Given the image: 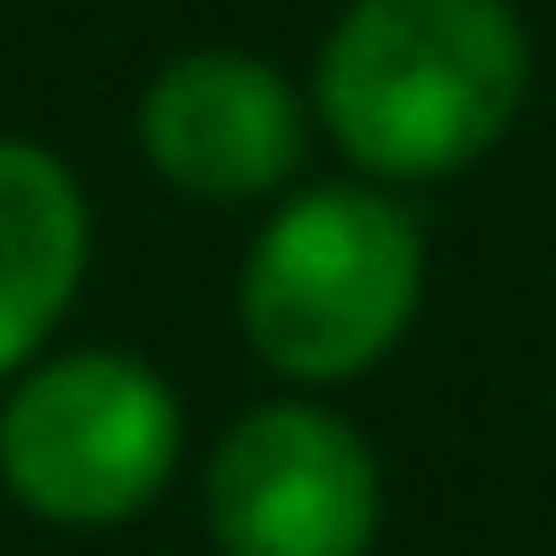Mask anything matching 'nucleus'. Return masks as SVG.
<instances>
[{
  "instance_id": "423d86ee",
  "label": "nucleus",
  "mask_w": 556,
  "mask_h": 556,
  "mask_svg": "<svg viewBox=\"0 0 556 556\" xmlns=\"http://www.w3.org/2000/svg\"><path fill=\"white\" fill-rule=\"evenodd\" d=\"M90 278V197L41 139L0 131V384L50 352Z\"/></svg>"
},
{
  "instance_id": "f03ea898",
  "label": "nucleus",
  "mask_w": 556,
  "mask_h": 556,
  "mask_svg": "<svg viewBox=\"0 0 556 556\" xmlns=\"http://www.w3.org/2000/svg\"><path fill=\"white\" fill-rule=\"evenodd\" d=\"M426 303V229L384 180H319L262 213L238 262V336L278 384L328 393L384 368Z\"/></svg>"
},
{
  "instance_id": "20e7f679",
  "label": "nucleus",
  "mask_w": 556,
  "mask_h": 556,
  "mask_svg": "<svg viewBox=\"0 0 556 556\" xmlns=\"http://www.w3.org/2000/svg\"><path fill=\"white\" fill-rule=\"evenodd\" d=\"M213 556H368L384 532V467L328 401H254L205 458Z\"/></svg>"
},
{
  "instance_id": "f257e3e1",
  "label": "nucleus",
  "mask_w": 556,
  "mask_h": 556,
  "mask_svg": "<svg viewBox=\"0 0 556 556\" xmlns=\"http://www.w3.org/2000/svg\"><path fill=\"white\" fill-rule=\"evenodd\" d=\"M532 99V25L516 0H344L312 58V123L384 189L458 180Z\"/></svg>"
},
{
  "instance_id": "39448f33",
  "label": "nucleus",
  "mask_w": 556,
  "mask_h": 556,
  "mask_svg": "<svg viewBox=\"0 0 556 556\" xmlns=\"http://www.w3.org/2000/svg\"><path fill=\"white\" fill-rule=\"evenodd\" d=\"M312 131V90H295L270 58L222 41L164 58L131 115L148 173L189 205H262L295 189Z\"/></svg>"
},
{
  "instance_id": "7ed1b4c3",
  "label": "nucleus",
  "mask_w": 556,
  "mask_h": 556,
  "mask_svg": "<svg viewBox=\"0 0 556 556\" xmlns=\"http://www.w3.org/2000/svg\"><path fill=\"white\" fill-rule=\"evenodd\" d=\"M189 409L139 352H41L0 384V491L50 532H115L173 491Z\"/></svg>"
}]
</instances>
